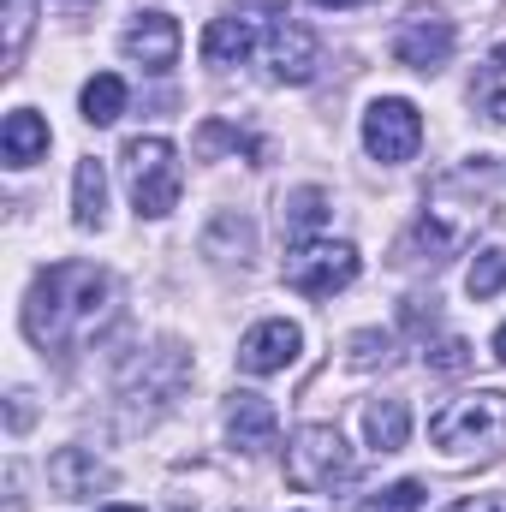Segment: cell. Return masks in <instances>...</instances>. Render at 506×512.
Masks as SVG:
<instances>
[{
	"instance_id": "12",
	"label": "cell",
	"mask_w": 506,
	"mask_h": 512,
	"mask_svg": "<svg viewBox=\"0 0 506 512\" xmlns=\"http://www.w3.org/2000/svg\"><path fill=\"white\" fill-rule=\"evenodd\" d=\"M227 435H233V447H245V453H268L274 435H280V411H274L262 393H233V399H227Z\"/></svg>"
},
{
	"instance_id": "13",
	"label": "cell",
	"mask_w": 506,
	"mask_h": 512,
	"mask_svg": "<svg viewBox=\"0 0 506 512\" xmlns=\"http://www.w3.org/2000/svg\"><path fill=\"white\" fill-rule=\"evenodd\" d=\"M251 48H256V18H245V12L215 18V24L203 30V60H209V66H239Z\"/></svg>"
},
{
	"instance_id": "28",
	"label": "cell",
	"mask_w": 506,
	"mask_h": 512,
	"mask_svg": "<svg viewBox=\"0 0 506 512\" xmlns=\"http://www.w3.org/2000/svg\"><path fill=\"white\" fill-rule=\"evenodd\" d=\"M322 12H340V6H358V0H316Z\"/></svg>"
},
{
	"instance_id": "10",
	"label": "cell",
	"mask_w": 506,
	"mask_h": 512,
	"mask_svg": "<svg viewBox=\"0 0 506 512\" xmlns=\"http://www.w3.org/2000/svg\"><path fill=\"white\" fill-rule=\"evenodd\" d=\"M48 489H54L60 501H90L96 489H114V471H108L96 453H84V447H60V453L48 459Z\"/></svg>"
},
{
	"instance_id": "8",
	"label": "cell",
	"mask_w": 506,
	"mask_h": 512,
	"mask_svg": "<svg viewBox=\"0 0 506 512\" xmlns=\"http://www.w3.org/2000/svg\"><path fill=\"white\" fill-rule=\"evenodd\" d=\"M298 352H304L298 322L274 316V322H256L251 334L239 340V370H245V376H280L286 364H298Z\"/></svg>"
},
{
	"instance_id": "26",
	"label": "cell",
	"mask_w": 506,
	"mask_h": 512,
	"mask_svg": "<svg viewBox=\"0 0 506 512\" xmlns=\"http://www.w3.org/2000/svg\"><path fill=\"white\" fill-rule=\"evenodd\" d=\"M441 512H501V495H465V501H453Z\"/></svg>"
},
{
	"instance_id": "17",
	"label": "cell",
	"mask_w": 506,
	"mask_h": 512,
	"mask_svg": "<svg viewBox=\"0 0 506 512\" xmlns=\"http://www.w3.org/2000/svg\"><path fill=\"white\" fill-rule=\"evenodd\" d=\"M364 435H370L376 453H399L405 435H411V411H405V399H376V405L364 411Z\"/></svg>"
},
{
	"instance_id": "11",
	"label": "cell",
	"mask_w": 506,
	"mask_h": 512,
	"mask_svg": "<svg viewBox=\"0 0 506 512\" xmlns=\"http://www.w3.org/2000/svg\"><path fill=\"white\" fill-rule=\"evenodd\" d=\"M179 42H185V36H179V24H173L167 12H143L126 36H120V48H126L143 72H167V66L179 60Z\"/></svg>"
},
{
	"instance_id": "19",
	"label": "cell",
	"mask_w": 506,
	"mask_h": 512,
	"mask_svg": "<svg viewBox=\"0 0 506 512\" xmlns=\"http://www.w3.org/2000/svg\"><path fill=\"white\" fill-rule=\"evenodd\" d=\"M471 96H477V108H483L495 126H506V42L489 54V66L477 72V90H471Z\"/></svg>"
},
{
	"instance_id": "9",
	"label": "cell",
	"mask_w": 506,
	"mask_h": 512,
	"mask_svg": "<svg viewBox=\"0 0 506 512\" xmlns=\"http://www.w3.org/2000/svg\"><path fill=\"white\" fill-rule=\"evenodd\" d=\"M262 60H268V72L280 78V84H310L316 78V66H322V42H316V30L310 24H274V36H268V48H262Z\"/></svg>"
},
{
	"instance_id": "29",
	"label": "cell",
	"mask_w": 506,
	"mask_h": 512,
	"mask_svg": "<svg viewBox=\"0 0 506 512\" xmlns=\"http://www.w3.org/2000/svg\"><path fill=\"white\" fill-rule=\"evenodd\" d=\"M102 512H137V507H102Z\"/></svg>"
},
{
	"instance_id": "2",
	"label": "cell",
	"mask_w": 506,
	"mask_h": 512,
	"mask_svg": "<svg viewBox=\"0 0 506 512\" xmlns=\"http://www.w3.org/2000/svg\"><path fill=\"white\" fill-rule=\"evenodd\" d=\"M429 441L441 453H495L506 441V393L501 387H477V393L447 399L429 417Z\"/></svg>"
},
{
	"instance_id": "15",
	"label": "cell",
	"mask_w": 506,
	"mask_h": 512,
	"mask_svg": "<svg viewBox=\"0 0 506 512\" xmlns=\"http://www.w3.org/2000/svg\"><path fill=\"white\" fill-rule=\"evenodd\" d=\"M0 149H6L12 167L42 161V155H48V120L30 114V108H12V114H6V131H0Z\"/></svg>"
},
{
	"instance_id": "24",
	"label": "cell",
	"mask_w": 506,
	"mask_h": 512,
	"mask_svg": "<svg viewBox=\"0 0 506 512\" xmlns=\"http://www.w3.org/2000/svg\"><path fill=\"white\" fill-rule=\"evenodd\" d=\"M387 334H376V328H364V334H352L346 340V352H352V370H376V364H387Z\"/></svg>"
},
{
	"instance_id": "16",
	"label": "cell",
	"mask_w": 506,
	"mask_h": 512,
	"mask_svg": "<svg viewBox=\"0 0 506 512\" xmlns=\"http://www.w3.org/2000/svg\"><path fill=\"white\" fill-rule=\"evenodd\" d=\"M72 221L78 227L108 221V173H102V161H78V173H72Z\"/></svg>"
},
{
	"instance_id": "22",
	"label": "cell",
	"mask_w": 506,
	"mask_h": 512,
	"mask_svg": "<svg viewBox=\"0 0 506 512\" xmlns=\"http://www.w3.org/2000/svg\"><path fill=\"white\" fill-rule=\"evenodd\" d=\"M417 507H423V483H417V477H405V483L381 489L370 501H358V512H417Z\"/></svg>"
},
{
	"instance_id": "14",
	"label": "cell",
	"mask_w": 506,
	"mask_h": 512,
	"mask_svg": "<svg viewBox=\"0 0 506 512\" xmlns=\"http://www.w3.org/2000/svg\"><path fill=\"white\" fill-rule=\"evenodd\" d=\"M280 227H286V239H292V245L322 239V227H328V191H316V185L286 191V203H280Z\"/></svg>"
},
{
	"instance_id": "21",
	"label": "cell",
	"mask_w": 506,
	"mask_h": 512,
	"mask_svg": "<svg viewBox=\"0 0 506 512\" xmlns=\"http://www.w3.org/2000/svg\"><path fill=\"white\" fill-rule=\"evenodd\" d=\"M30 24H36V0H6V66H18V54L30 42Z\"/></svg>"
},
{
	"instance_id": "7",
	"label": "cell",
	"mask_w": 506,
	"mask_h": 512,
	"mask_svg": "<svg viewBox=\"0 0 506 512\" xmlns=\"http://www.w3.org/2000/svg\"><path fill=\"white\" fill-rule=\"evenodd\" d=\"M453 18H441L435 6L429 12H411L399 30H393V60L411 66V72H441L453 60Z\"/></svg>"
},
{
	"instance_id": "4",
	"label": "cell",
	"mask_w": 506,
	"mask_h": 512,
	"mask_svg": "<svg viewBox=\"0 0 506 512\" xmlns=\"http://www.w3.org/2000/svg\"><path fill=\"white\" fill-rule=\"evenodd\" d=\"M358 268H364L358 245H346V239H304V245L286 251V286L304 292V298H334V292H346L358 280Z\"/></svg>"
},
{
	"instance_id": "6",
	"label": "cell",
	"mask_w": 506,
	"mask_h": 512,
	"mask_svg": "<svg viewBox=\"0 0 506 512\" xmlns=\"http://www.w3.org/2000/svg\"><path fill=\"white\" fill-rule=\"evenodd\" d=\"M417 143H423V114H417L405 96H381V102H370V114H364V149L376 155L381 167L411 161Z\"/></svg>"
},
{
	"instance_id": "1",
	"label": "cell",
	"mask_w": 506,
	"mask_h": 512,
	"mask_svg": "<svg viewBox=\"0 0 506 512\" xmlns=\"http://www.w3.org/2000/svg\"><path fill=\"white\" fill-rule=\"evenodd\" d=\"M114 316V274L96 262H54L30 280L24 334L36 346H72Z\"/></svg>"
},
{
	"instance_id": "18",
	"label": "cell",
	"mask_w": 506,
	"mask_h": 512,
	"mask_svg": "<svg viewBox=\"0 0 506 512\" xmlns=\"http://www.w3.org/2000/svg\"><path fill=\"white\" fill-rule=\"evenodd\" d=\"M120 114H126V78L120 72H96L84 84V120L90 126H114Z\"/></svg>"
},
{
	"instance_id": "30",
	"label": "cell",
	"mask_w": 506,
	"mask_h": 512,
	"mask_svg": "<svg viewBox=\"0 0 506 512\" xmlns=\"http://www.w3.org/2000/svg\"><path fill=\"white\" fill-rule=\"evenodd\" d=\"M66 6H90V0H66Z\"/></svg>"
},
{
	"instance_id": "20",
	"label": "cell",
	"mask_w": 506,
	"mask_h": 512,
	"mask_svg": "<svg viewBox=\"0 0 506 512\" xmlns=\"http://www.w3.org/2000/svg\"><path fill=\"white\" fill-rule=\"evenodd\" d=\"M506 286V251L501 245H489V251H477V262H471V274H465V292L483 304V298H495Z\"/></svg>"
},
{
	"instance_id": "23",
	"label": "cell",
	"mask_w": 506,
	"mask_h": 512,
	"mask_svg": "<svg viewBox=\"0 0 506 512\" xmlns=\"http://www.w3.org/2000/svg\"><path fill=\"white\" fill-rule=\"evenodd\" d=\"M423 364H429V370H441V376H459V370H471V346L447 334V340L423 346Z\"/></svg>"
},
{
	"instance_id": "3",
	"label": "cell",
	"mask_w": 506,
	"mask_h": 512,
	"mask_svg": "<svg viewBox=\"0 0 506 512\" xmlns=\"http://www.w3.org/2000/svg\"><path fill=\"white\" fill-rule=\"evenodd\" d=\"M179 185H185L179 149L167 137H131L126 143V191H131V203H137V215H149V221L173 215Z\"/></svg>"
},
{
	"instance_id": "27",
	"label": "cell",
	"mask_w": 506,
	"mask_h": 512,
	"mask_svg": "<svg viewBox=\"0 0 506 512\" xmlns=\"http://www.w3.org/2000/svg\"><path fill=\"white\" fill-rule=\"evenodd\" d=\"M495 364H506V322H501V334H495Z\"/></svg>"
},
{
	"instance_id": "25",
	"label": "cell",
	"mask_w": 506,
	"mask_h": 512,
	"mask_svg": "<svg viewBox=\"0 0 506 512\" xmlns=\"http://www.w3.org/2000/svg\"><path fill=\"white\" fill-rule=\"evenodd\" d=\"M197 149H256V143H251L239 126H221V120H209V126L197 131Z\"/></svg>"
},
{
	"instance_id": "5",
	"label": "cell",
	"mask_w": 506,
	"mask_h": 512,
	"mask_svg": "<svg viewBox=\"0 0 506 512\" xmlns=\"http://www.w3.org/2000/svg\"><path fill=\"white\" fill-rule=\"evenodd\" d=\"M286 477H292V489H310V495L346 483L352 477V453H346L340 429L334 423H304L292 435V447H286Z\"/></svg>"
},
{
	"instance_id": "31",
	"label": "cell",
	"mask_w": 506,
	"mask_h": 512,
	"mask_svg": "<svg viewBox=\"0 0 506 512\" xmlns=\"http://www.w3.org/2000/svg\"><path fill=\"white\" fill-rule=\"evenodd\" d=\"M173 512H185V507H173Z\"/></svg>"
}]
</instances>
